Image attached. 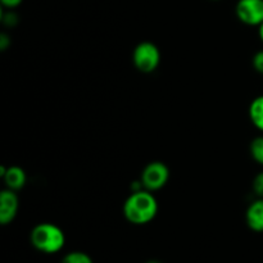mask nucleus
<instances>
[{
	"mask_svg": "<svg viewBox=\"0 0 263 263\" xmlns=\"http://www.w3.org/2000/svg\"><path fill=\"white\" fill-rule=\"evenodd\" d=\"M157 213L158 200L149 190L131 193L123 203V216L133 225H146L157 217Z\"/></svg>",
	"mask_w": 263,
	"mask_h": 263,
	"instance_id": "obj_1",
	"label": "nucleus"
},
{
	"mask_svg": "<svg viewBox=\"0 0 263 263\" xmlns=\"http://www.w3.org/2000/svg\"><path fill=\"white\" fill-rule=\"evenodd\" d=\"M30 240L36 251L45 254H54L63 249L66 235L59 226L50 222H43L32 229Z\"/></svg>",
	"mask_w": 263,
	"mask_h": 263,
	"instance_id": "obj_2",
	"label": "nucleus"
},
{
	"mask_svg": "<svg viewBox=\"0 0 263 263\" xmlns=\"http://www.w3.org/2000/svg\"><path fill=\"white\" fill-rule=\"evenodd\" d=\"M133 63L141 73H153L161 63V51L151 41L138 44L133 51Z\"/></svg>",
	"mask_w": 263,
	"mask_h": 263,
	"instance_id": "obj_3",
	"label": "nucleus"
},
{
	"mask_svg": "<svg viewBox=\"0 0 263 263\" xmlns=\"http://www.w3.org/2000/svg\"><path fill=\"white\" fill-rule=\"evenodd\" d=\"M170 179V170L163 162L153 161L144 167L140 180L145 190L154 193L166 186Z\"/></svg>",
	"mask_w": 263,
	"mask_h": 263,
	"instance_id": "obj_4",
	"label": "nucleus"
},
{
	"mask_svg": "<svg viewBox=\"0 0 263 263\" xmlns=\"http://www.w3.org/2000/svg\"><path fill=\"white\" fill-rule=\"evenodd\" d=\"M235 14L244 25L258 27L263 23V0H238Z\"/></svg>",
	"mask_w": 263,
	"mask_h": 263,
	"instance_id": "obj_5",
	"label": "nucleus"
},
{
	"mask_svg": "<svg viewBox=\"0 0 263 263\" xmlns=\"http://www.w3.org/2000/svg\"><path fill=\"white\" fill-rule=\"evenodd\" d=\"M20 208V199L14 190L4 189L0 193V223L9 225L14 221Z\"/></svg>",
	"mask_w": 263,
	"mask_h": 263,
	"instance_id": "obj_6",
	"label": "nucleus"
},
{
	"mask_svg": "<svg viewBox=\"0 0 263 263\" xmlns=\"http://www.w3.org/2000/svg\"><path fill=\"white\" fill-rule=\"evenodd\" d=\"M0 176H2L7 189L14 190V192L22 189L26 185V181H27L25 170L20 166H2L0 167Z\"/></svg>",
	"mask_w": 263,
	"mask_h": 263,
	"instance_id": "obj_7",
	"label": "nucleus"
},
{
	"mask_svg": "<svg viewBox=\"0 0 263 263\" xmlns=\"http://www.w3.org/2000/svg\"><path fill=\"white\" fill-rule=\"evenodd\" d=\"M246 222L254 233H263V198H257L248 205Z\"/></svg>",
	"mask_w": 263,
	"mask_h": 263,
	"instance_id": "obj_8",
	"label": "nucleus"
},
{
	"mask_svg": "<svg viewBox=\"0 0 263 263\" xmlns=\"http://www.w3.org/2000/svg\"><path fill=\"white\" fill-rule=\"evenodd\" d=\"M248 113L254 127L263 133V95H259L252 100Z\"/></svg>",
	"mask_w": 263,
	"mask_h": 263,
	"instance_id": "obj_9",
	"label": "nucleus"
},
{
	"mask_svg": "<svg viewBox=\"0 0 263 263\" xmlns=\"http://www.w3.org/2000/svg\"><path fill=\"white\" fill-rule=\"evenodd\" d=\"M249 153H251V157L256 163L263 166V135L257 136L251 141Z\"/></svg>",
	"mask_w": 263,
	"mask_h": 263,
	"instance_id": "obj_10",
	"label": "nucleus"
},
{
	"mask_svg": "<svg viewBox=\"0 0 263 263\" xmlns=\"http://www.w3.org/2000/svg\"><path fill=\"white\" fill-rule=\"evenodd\" d=\"M61 263H94V261H92L91 257L87 253H85V252L74 251L67 253L66 256L63 257Z\"/></svg>",
	"mask_w": 263,
	"mask_h": 263,
	"instance_id": "obj_11",
	"label": "nucleus"
},
{
	"mask_svg": "<svg viewBox=\"0 0 263 263\" xmlns=\"http://www.w3.org/2000/svg\"><path fill=\"white\" fill-rule=\"evenodd\" d=\"M20 22V18H18L17 13L13 9H7L3 10L2 13V23L7 27H14Z\"/></svg>",
	"mask_w": 263,
	"mask_h": 263,
	"instance_id": "obj_12",
	"label": "nucleus"
},
{
	"mask_svg": "<svg viewBox=\"0 0 263 263\" xmlns=\"http://www.w3.org/2000/svg\"><path fill=\"white\" fill-rule=\"evenodd\" d=\"M252 190L257 198H263V171L254 176L252 182Z\"/></svg>",
	"mask_w": 263,
	"mask_h": 263,
	"instance_id": "obj_13",
	"label": "nucleus"
},
{
	"mask_svg": "<svg viewBox=\"0 0 263 263\" xmlns=\"http://www.w3.org/2000/svg\"><path fill=\"white\" fill-rule=\"evenodd\" d=\"M252 66L257 73L263 74V50L257 51L252 58Z\"/></svg>",
	"mask_w": 263,
	"mask_h": 263,
	"instance_id": "obj_14",
	"label": "nucleus"
},
{
	"mask_svg": "<svg viewBox=\"0 0 263 263\" xmlns=\"http://www.w3.org/2000/svg\"><path fill=\"white\" fill-rule=\"evenodd\" d=\"M22 2L23 0H0L4 9H15V8L22 4Z\"/></svg>",
	"mask_w": 263,
	"mask_h": 263,
	"instance_id": "obj_15",
	"label": "nucleus"
},
{
	"mask_svg": "<svg viewBox=\"0 0 263 263\" xmlns=\"http://www.w3.org/2000/svg\"><path fill=\"white\" fill-rule=\"evenodd\" d=\"M10 45V37L5 32L0 33V50L5 51Z\"/></svg>",
	"mask_w": 263,
	"mask_h": 263,
	"instance_id": "obj_16",
	"label": "nucleus"
},
{
	"mask_svg": "<svg viewBox=\"0 0 263 263\" xmlns=\"http://www.w3.org/2000/svg\"><path fill=\"white\" fill-rule=\"evenodd\" d=\"M258 36L261 39V41L263 43V23L261 26H258Z\"/></svg>",
	"mask_w": 263,
	"mask_h": 263,
	"instance_id": "obj_17",
	"label": "nucleus"
},
{
	"mask_svg": "<svg viewBox=\"0 0 263 263\" xmlns=\"http://www.w3.org/2000/svg\"><path fill=\"white\" fill-rule=\"evenodd\" d=\"M146 263H161V262H158V261H149V262H146Z\"/></svg>",
	"mask_w": 263,
	"mask_h": 263,
	"instance_id": "obj_18",
	"label": "nucleus"
},
{
	"mask_svg": "<svg viewBox=\"0 0 263 263\" xmlns=\"http://www.w3.org/2000/svg\"><path fill=\"white\" fill-rule=\"evenodd\" d=\"M213 2H220V0H213Z\"/></svg>",
	"mask_w": 263,
	"mask_h": 263,
	"instance_id": "obj_19",
	"label": "nucleus"
}]
</instances>
